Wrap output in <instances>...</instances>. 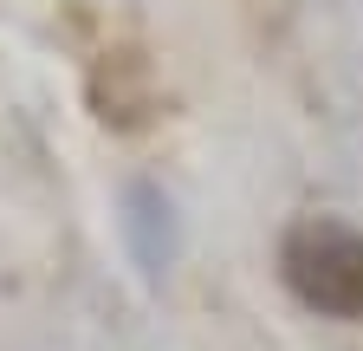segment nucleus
<instances>
[{
	"label": "nucleus",
	"instance_id": "obj_1",
	"mask_svg": "<svg viewBox=\"0 0 363 351\" xmlns=\"http://www.w3.org/2000/svg\"><path fill=\"white\" fill-rule=\"evenodd\" d=\"M279 274L298 306L325 319H363V228L337 215H298L279 241Z\"/></svg>",
	"mask_w": 363,
	"mask_h": 351
}]
</instances>
